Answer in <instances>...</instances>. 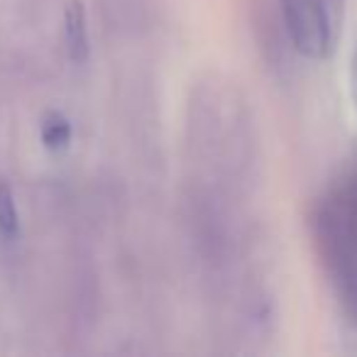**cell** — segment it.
<instances>
[{
	"label": "cell",
	"instance_id": "obj_2",
	"mask_svg": "<svg viewBox=\"0 0 357 357\" xmlns=\"http://www.w3.org/2000/svg\"><path fill=\"white\" fill-rule=\"evenodd\" d=\"M291 47L311 61L335 54L345 22V0H279Z\"/></svg>",
	"mask_w": 357,
	"mask_h": 357
},
{
	"label": "cell",
	"instance_id": "obj_3",
	"mask_svg": "<svg viewBox=\"0 0 357 357\" xmlns=\"http://www.w3.org/2000/svg\"><path fill=\"white\" fill-rule=\"evenodd\" d=\"M64 47L71 64H86L91 56L89 10L84 0L64 3Z\"/></svg>",
	"mask_w": 357,
	"mask_h": 357
},
{
	"label": "cell",
	"instance_id": "obj_5",
	"mask_svg": "<svg viewBox=\"0 0 357 357\" xmlns=\"http://www.w3.org/2000/svg\"><path fill=\"white\" fill-rule=\"evenodd\" d=\"M20 238V211H17L15 191L6 178H0V240L15 243Z\"/></svg>",
	"mask_w": 357,
	"mask_h": 357
},
{
	"label": "cell",
	"instance_id": "obj_1",
	"mask_svg": "<svg viewBox=\"0 0 357 357\" xmlns=\"http://www.w3.org/2000/svg\"><path fill=\"white\" fill-rule=\"evenodd\" d=\"M318 238L337 296L357 321V176L326 199Z\"/></svg>",
	"mask_w": 357,
	"mask_h": 357
},
{
	"label": "cell",
	"instance_id": "obj_4",
	"mask_svg": "<svg viewBox=\"0 0 357 357\" xmlns=\"http://www.w3.org/2000/svg\"><path fill=\"white\" fill-rule=\"evenodd\" d=\"M74 130H71V120L59 110H47L40 120V139L42 147L50 152H64L71 144Z\"/></svg>",
	"mask_w": 357,
	"mask_h": 357
},
{
	"label": "cell",
	"instance_id": "obj_6",
	"mask_svg": "<svg viewBox=\"0 0 357 357\" xmlns=\"http://www.w3.org/2000/svg\"><path fill=\"white\" fill-rule=\"evenodd\" d=\"M350 89H352V100H355V108H357V40H355V50H352V61H350Z\"/></svg>",
	"mask_w": 357,
	"mask_h": 357
}]
</instances>
